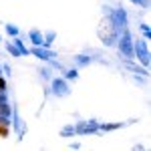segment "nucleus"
Listing matches in <instances>:
<instances>
[{"instance_id":"nucleus-21","label":"nucleus","mask_w":151,"mask_h":151,"mask_svg":"<svg viewBox=\"0 0 151 151\" xmlns=\"http://www.w3.org/2000/svg\"><path fill=\"white\" fill-rule=\"evenodd\" d=\"M38 75H40L45 81H50V79H52V75H50V67H42V69L38 70Z\"/></svg>"},{"instance_id":"nucleus-10","label":"nucleus","mask_w":151,"mask_h":151,"mask_svg":"<svg viewBox=\"0 0 151 151\" xmlns=\"http://www.w3.org/2000/svg\"><path fill=\"white\" fill-rule=\"evenodd\" d=\"M28 40L32 47H42V32L38 28H30L28 30Z\"/></svg>"},{"instance_id":"nucleus-15","label":"nucleus","mask_w":151,"mask_h":151,"mask_svg":"<svg viewBox=\"0 0 151 151\" xmlns=\"http://www.w3.org/2000/svg\"><path fill=\"white\" fill-rule=\"evenodd\" d=\"M4 32L10 36V38H14V36H18V35H20V28H18L16 24L8 22V24H4Z\"/></svg>"},{"instance_id":"nucleus-23","label":"nucleus","mask_w":151,"mask_h":151,"mask_svg":"<svg viewBox=\"0 0 151 151\" xmlns=\"http://www.w3.org/2000/svg\"><path fill=\"white\" fill-rule=\"evenodd\" d=\"M2 75H4V77H10V75H12V67L8 65V63L2 65Z\"/></svg>"},{"instance_id":"nucleus-16","label":"nucleus","mask_w":151,"mask_h":151,"mask_svg":"<svg viewBox=\"0 0 151 151\" xmlns=\"http://www.w3.org/2000/svg\"><path fill=\"white\" fill-rule=\"evenodd\" d=\"M77 135V131H75V123H70V125H65V127L60 129V137H75Z\"/></svg>"},{"instance_id":"nucleus-26","label":"nucleus","mask_w":151,"mask_h":151,"mask_svg":"<svg viewBox=\"0 0 151 151\" xmlns=\"http://www.w3.org/2000/svg\"><path fill=\"white\" fill-rule=\"evenodd\" d=\"M6 101H8V95H6V93H2V91H0V103H6Z\"/></svg>"},{"instance_id":"nucleus-20","label":"nucleus","mask_w":151,"mask_h":151,"mask_svg":"<svg viewBox=\"0 0 151 151\" xmlns=\"http://www.w3.org/2000/svg\"><path fill=\"white\" fill-rule=\"evenodd\" d=\"M131 4H135V6H139L143 10H149V0H129Z\"/></svg>"},{"instance_id":"nucleus-4","label":"nucleus","mask_w":151,"mask_h":151,"mask_svg":"<svg viewBox=\"0 0 151 151\" xmlns=\"http://www.w3.org/2000/svg\"><path fill=\"white\" fill-rule=\"evenodd\" d=\"M10 129L16 133V137H18V139H22L24 133H26V123L20 119L18 111H16L14 107H12V115H10Z\"/></svg>"},{"instance_id":"nucleus-22","label":"nucleus","mask_w":151,"mask_h":151,"mask_svg":"<svg viewBox=\"0 0 151 151\" xmlns=\"http://www.w3.org/2000/svg\"><path fill=\"white\" fill-rule=\"evenodd\" d=\"M10 135V125H2L0 123V139H6Z\"/></svg>"},{"instance_id":"nucleus-12","label":"nucleus","mask_w":151,"mask_h":151,"mask_svg":"<svg viewBox=\"0 0 151 151\" xmlns=\"http://www.w3.org/2000/svg\"><path fill=\"white\" fill-rule=\"evenodd\" d=\"M12 42H14V47L20 50V55H22V57H28V55H30V48L24 45V40L20 38V35H18V36H14V38H12Z\"/></svg>"},{"instance_id":"nucleus-13","label":"nucleus","mask_w":151,"mask_h":151,"mask_svg":"<svg viewBox=\"0 0 151 151\" xmlns=\"http://www.w3.org/2000/svg\"><path fill=\"white\" fill-rule=\"evenodd\" d=\"M55 40H57V32H55V30H48V32H45V35H42V47L50 48Z\"/></svg>"},{"instance_id":"nucleus-25","label":"nucleus","mask_w":151,"mask_h":151,"mask_svg":"<svg viewBox=\"0 0 151 151\" xmlns=\"http://www.w3.org/2000/svg\"><path fill=\"white\" fill-rule=\"evenodd\" d=\"M69 149H81V143L75 141V143H69Z\"/></svg>"},{"instance_id":"nucleus-24","label":"nucleus","mask_w":151,"mask_h":151,"mask_svg":"<svg viewBox=\"0 0 151 151\" xmlns=\"http://www.w3.org/2000/svg\"><path fill=\"white\" fill-rule=\"evenodd\" d=\"M6 89H8V83H6V79H4V75H0V91L6 93Z\"/></svg>"},{"instance_id":"nucleus-3","label":"nucleus","mask_w":151,"mask_h":151,"mask_svg":"<svg viewBox=\"0 0 151 151\" xmlns=\"http://www.w3.org/2000/svg\"><path fill=\"white\" fill-rule=\"evenodd\" d=\"M50 93L58 97V99H63V97H69L70 95V85L67 79H63V77H52L50 79Z\"/></svg>"},{"instance_id":"nucleus-18","label":"nucleus","mask_w":151,"mask_h":151,"mask_svg":"<svg viewBox=\"0 0 151 151\" xmlns=\"http://www.w3.org/2000/svg\"><path fill=\"white\" fill-rule=\"evenodd\" d=\"M47 63H48V67H50V69L58 70V73H63V70H65V67H63V63H60V60H57V57H55V58H48Z\"/></svg>"},{"instance_id":"nucleus-8","label":"nucleus","mask_w":151,"mask_h":151,"mask_svg":"<svg viewBox=\"0 0 151 151\" xmlns=\"http://www.w3.org/2000/svg\"><path fill=\"white\" fill-rule=\"evenodd\" d=\"M129 123H123V121H115V123H99V133H113L117 129H123Z\"/></svg>"},{"instance_id":"nucleus-6","label":"nucleus","mask_w":151,"mask_h":151,"mask_svg":"<svg viewBox=\"0 0 151 151\" xmlns=\"http://www.w3.org/2000/svg\"><path fill=\"white\" fill-rule=\"evenodd\" d=\"M123 67L129 70V73H133V75H141V77H149V70L145 69L143 65H139V63H135V60H123Z\"/></svg>"},{"instance_id":"nucleus-19","label":"nucleus","mask_w":151,"mask_h":151,"mask_svg":"<svg viewBox=\"0 0 151 151\" xmlns=\"http://www.w3.org/2000/svg\"><path fill=\"white\" fill-rule=\"evenodd\" d=\"M139 30H141V35H143L145 40H149V38H151V28H149V24H147V22H141L139 24Z\"/></svg>"},{"instance_id":"nucleus-5","label":"nucleus","mask_w":151,"mask_h":151,"mask_svg":"<svg viewBox=\"0 0 151 151\" xmlns=\"http://www.w3.org/2000/svg\"><path fill=\"white\" fill-rule=\"evenodd\" d=\"M30 55L38 60H42V63H47L48 58H55L57 57V52L52 50V48H47V47H32L30 48Z\"/></svg>"},{"instance_id":"nucleus-2","label":"nucleus","mask_w":151,"mask_h":151,"mask_svg":"<svg viewBox=\"0 0 151 151\" xmlns=\"http://www.w3.org/2000/svg\"><path fill=\"white\" fill-rule=\"evenodd\" d=\"M133 57H135V60H137L139 65H143L145 69H149V63H151L149 40H145V38L133 40Z\"/></svg>"},{"instance_id":"nucleus-1","label":"nucleus","mask_w":151,"mask_h":151,"mask_svg":"<svg viewBox=\"0 0 151 151\" xmlns=\"http://www.w3.org/2000/svg\"><path fill=\"white\" fill-rule=\"evenodd\" d=\"M115 47L123 60H135V57H133V35H131L129 28H125L121 35L117 36Z\"/></svg>"},{"instance_id":"nucleus-14","label":"nucleus","mask_w":151,"mask_h":151,"mask_svg":"<svg viewBox=\"0 0 151 151\" xmlns=\"http://www.w3.org/2000/svg\"><path fill=\"white\" fill-rule=\"evenodd\" d=\"M63 79H67V81H77L79 79V69L75 67V69H65L63 70Z\"/></svg>"},{"instance_id":"nucleus-7","label":"nucleus","mask_w":151,"mask_h":151,"mask_svg":"<svg viewBox=\"0 0 151 151\" xmlns=\"http://www.w3.org/2000/svg\"><path fill=\"white\" fill-rule=\"evenodd\" d=\"M73 60H75V67H77V69H85V67H89V65H93V63H95V58L91 57V55H87V52L75 55Z\"/></svg>"},{"instance_id":"nucleus-11","label":"nucleus","mask_w":151,"mask_h":151,"mask_svg":"<svg viewBox=\"0 0 151 151\" xmlns=\"http://www.w3.org/2000/svg\"><path fill=\"white\" fill-rule=\"evenodd\" d=\"M117 36H119V35H115L113 30H109L107 35H105V32H99V38H101V42H103L105 47H115Z\"/></svg>"},{"instance_id":"nucleus-27","label":"nucleus","mask_w":151,"mask_h":151,"mask_svg":"<svg viewBox=\"0 0 151 151\" xmlns=\"http://www.w3.org/2000/svg\"><path fill=\"white\" fill-rule=\"evenodd\" d=\"M0 42H2V35H0Z\"/></svg>"},{"instance_id":"nucleus-9","label":"nucleus","mask_w":151,"mask_h":151,"mask_svg":"<svg viewBox=\"0 0 151 151\" xmlns=\"http://www.w3.org/2000/svg\"><path fill=\"white\" fill-rule=\"evenodd\" d=\"M97 133H99V121H97V119H89V121H85L83 135H97Z\"/></svg>"},{"instance_id":"nucleus-17","label":"nucleus","mask_w":151,"mask_h":151,"mask_svg":"<svg viewBox=\"0 0 151 151\" xmlns=\"http://www.w3.org/2000/svg\"><path fill=\"white\" fill-rule=\"evenodd\" d=\"M4 48H6V52H8L10 57H14V58L22 57V55H20V50L14 47V42H10V40H8V42H4Z\"/></svg>"}]
</instances>
